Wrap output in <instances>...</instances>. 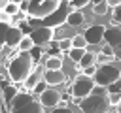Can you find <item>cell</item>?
<instances>
[{"instance_id":"36","label":"cell","mask_w":121,"mask_h":113,"mask_svg":"<svg viewBox=\"0 0 121 113\" xmlns=\"http://www.w3.org/2000/svg\"><path fill=\"white\" fill-rule=\"evenodd\" d=\"M119 81H121V79H119Z\"/></svg>"},{"instance_id":"19","label":"cell","mask_w":121,"mask_h":113,"mask_svg":"<svg viewBox=\"0 0 121 113\" xmlns=\"http://www.w3.org/2000/svg\"><path fill=\"white\" fill-rule=\"evenodd\" d=\"M45 70H62V56H49L45 60Z\"/></svg>"},{"instance_id":"13","label":"cell","mask_w":121,"mask_h":113,"mask_svg":"<svg viewBox=\"0 0 121 113\" xmlns=\"http://www.w3.org/2000/svg\"><path fill=\"white\" fill-rule=\"evenodd\" d=\"M43 81H45L49 87H55V85H62V83L66 81V75L62 73V70H45Z\"/></svg>"},{"instance_id":"6","label":"cell","mask_w":121,"mask_h":113,"mask_svg":"<svg viewBox=\"0 0 121 113\" xmlns=\"http://www.w3.org/2000/svg\"><path fill=\"white\" fill-rule=\"evenodd\" d=\"M95 79L93 77H89V75H83V73H79V75H76L74 77V81H72V85H70V94L74 96V100H83V98H87L93 90H95Z\"/></svg>"},{"instance_id":"7","label":"cell","mask_w":121,"mask_h":113,"mask_svg":"<svg viewBox=\"0 0 121 113\" xmlns=\"http://www.w3.org/2000/svg\"><path fill=\"white\" fill-rule=\"evenodd\" d=\"M28 36L32 38V41H34V45H36V47L45 49V47H47V43H51V41H53V38H55V30H53V28L40 26V28H34Z\"/></svg>"},{"instance_id":"12","label":"cell","mask_w":121,"mask_h":113,"mask_svg":"<svg viewBox=\"0 0 121 113\" xmlns=\"http://www.w3.org/2000/svg\"><path fill=\"white\" fill-rule=\"evenodd\" d=\"M40 104H42L43 107L55 109V107H59V104H60V94H59L57 90H53V89H47V90H43V92L40 94Z\"/></svg>"},{"instance_id":"28","label":"cell","mask_w":121,"mask_h":113,"mask_svg":"<svg viewBox=\"0 0 121 113\" xmlns=\"http://www.w3.org/2000/svg\"><path fill=\"white\" fill-rule=\"evenodd\" d=\"M110 102L112 105H121V92H110Z\"/></svg>"},{"instance_id":"9","label":"cell","mask_w":121,"mask_h":113,"mask_svg":"<svg viewBox=\"0 0 121 113\" xmlns=\"http://www.w3.org/2000/svg\"><path fill=\"white\" fill-rule=\"evenodd\" d=\"M104 41L108 45L113 47V53H115V58L121 60V28L117 26H110L106 30V36H104Z\"/></svg>"},{"instance_id":"32","label":"cell","mask_w":121,"mask_h":113,"mask_svg":"<svg viewBox=\"0 0 121 113\" xmlns=\"http://www.w3.org/2000/svg\"><path fill=\"white\" fill-rule=\"evenodd\" d=\"M0 21H2V24H9V23H13V17H9L4 11H0Z\"/></svg>"},{"instance_id":"24","label":"cell","mask_w":121,"mask_h":113,"mask_svg":"<svg viewBox=\"0 0 121 113\" xmlns=\"http://www.w3.org/2000/svg\"><path fill=\"white\" fill-rule=\"evenodd\" d=\"M113 60H115V56H108V55H104L102 51L96 53V64H100V66H104V64H112Z\"/></svg>"},{"instance_id":"1","label":"cell","mask_w":121,"mask_h":113,"mask_svg":"<svg viewBox=\"0 0 121 113\" xmlns=\"http://www.w3.org/2000/svg\"><path fill=\"white\" fill-rule=\"evenodd\" d=\"M38 62L32 58L30 53H21V51H15L11 56H9V62H8V73H9V79L13 85L17 83H25L30 73L36 70Z\"/></svg>"},{"instance_id":"4","label":"cell","mask_w":121,"mask_h":113,"mask_svg":"<svg viewBox=\"0 0 121 113\" xmlns=\"http://www.w3.org/2000/svg\"><path fill=\"white\" fill-rule=\"evenodd\" d=\"M8 107L9 113H43V105L40 100H34L30 92H19Z\"/></svg>"},{"instance_id":"18","label":"cell","mask_w":121,"mask_h":113,"mask_svg":"<svg viewBox=\"0 0 121 113\" xmlns=\"http://www.w3.org/2000/svg\"><path fill=\"white\" fill-rule=\"evenodd\" d=\"M110 11V6H108V2L106 0H102V2H95L93 4V15H106Z\"/></svg>"},{"instance_id":"25","label":"cell","mask_w":121,"mask_h":113,"mask_svg":"<svg viewBox=\"0 0 121 113\" xmlns=\"http://www.w3.org/2000/svg\"><path fill=\"white\" fill-rule=\"evenodd\" d=\"M119 24H121V6L112 11V26H117L119 28Z\"/></svg>"},{"instance_id":"11","label":"cell","mask_w":121,"mask_h":113,"mask_svg":"<svg viewBox=\"0 0 121 113\" xmlns=\"http://www.w3.org/2000/svg\"><path fill=\"white\" fill-rule=\"evenodd\" d=\"M43 75H45V68H43L42 64H38V66H36V70L30 73V77L23 83L25 92H30V94H32V92H34V89L42 83V77H43Z\"/></svg>"},{"instance_id":"5","label":"cell","mask_w":121,"mask_h":113,"mask_svg":"<svg viewBox=\"0 0 121 113\" xmlns=\"http://www.w3.org/2000/svg\"><path fill=\"white\" fill-rule=\"evenodd\" d=\"M93 79H95L96 87L110 89L112 85H115L121 79V70L115 68L113 64H104V66H98V70H96V73H95Z\"/></svg>"},{"instance_id":"8","label":"cell","mask_w":121,"mask_h":113,"mask_svg":"<svg viewBox=\"0 0 121 113\" xmlns=\"http://www.w3.org/2000/svg\"><path fill=\"white\" fill-rule=\"evenodd\" d=\"M25 38V34H23V30L19 28V26H8V24H4V45L6 47H19V43H21V40Z\"/></svg>"},{"instance_id":"33","label":"cell","mask_w":121,"mask_h":113,"mask_svg":"<svg viewBox=\"0 0 121 113\" xmlns=\"http://www.w3.org/2000/svg\"><path fill=\"white\" fill-rule=\"evenodd\" d=\"M45 85H47V83H40V85H38V87L34 89V92H38V94H42L43 90H47V87H45Z\"/></svg>"},{"instance_id":"16","label":"cell","mask_w":121,"mask_h":113,"mask_svg":"<svg viewBox=\"0 0 121 113\" xmlns=\"http://www.w3.org/2000/svg\"><path fill=\"white\" fill-rule=\"evenodd\" d=\"M83 23H85V15H83L81 11H70L66 24H70V26H79V24H83Z\"/></svg>"},{"instance_id":"30","label":"cell","mask_w":121,"mask_h":113,"mask_svg":"<svg viewBox=\"0 0 121 113\" xmlns=\"http://www.w3.org/2000/svg\"><path fill=\"white\" fill-rule=\"evenodd\" d=\"M100 51H102L104 55H108V56H115V53H113V47H112V45H108V43H104Z\"/></svg>"},{"instance_id":"34","label":"cell","mask_w":121,"mask_h":113,"mask_svg":"<svg viewBox=\"0 0 121 113\" xmlns=\"http://www.w3.org/2000/svg\"><path fill=\"white\" fill-rule=\"evenodd\" d=\"M106 2H108V6H110V8H113V9L121 6V0H106Z\"/></svg>"},{"instance_id":"27","label":"cell","mask_w":121,"mask_h":113,"mask_svg":"<svg viewBox=\"0 0 121 113\" xmlns=\"http://www.w3.org/2000/svg\"><path fill=\"white\" fill-rule=\"evenodd\" d=\"M59 47H60V51H70V49H72V38H62V40H59Z\"/></svg>"},{"instance_id":"31","label":"cell","mask_w":121,"mask_h":113,"mask_svg":"<svg viewBox=\"0 0 121 113\" xmlns=\"http://www.w3.org/2000/svg\"><path fill=\"white\" fill-rule=\"evenodd\" d=\"M96 70H98V66L95 64V66H91V68H85V70H83L81 73H83V75H89V77H95V73H96Z\"/></svg>"},{"instance_id":"20","label":"cell","mask_w":121,"mask_h":113,"mask_svg":"<svg viewBox=\"0 0 121 113\" xmlns=\"http://www.w3.org/2000/svg\"><path fill=\"white\" fill-rule=\"evenodd\" d=\"M4 13H8L9 17H15V15H19L21 13V4L19 2H8V6L2 9Z\"/></svg>"},{"instance_id":"10","label":"cell","mask_w":121,"mask_h":113,"mask_svg":"<svg viewBox=\"0 0 121 113\" xmlns=\"http://www.w3.org/2000/svg\"><path fill=\"white\" fill-rule=\"evenodd\" d=\"M106 26L104 24H91V26H87V30H85V40H87V43L89 45H98V43H102L104 41V36H106Z\"/></svg>"},{"instance_id":"21","label":"cell","mask_w":121,"mask_h":113,"mask_svg":"<svg viewBox=\"0 0 121 113\" xmlns=\"http://www.w3.org/2000/svg\"><path fill=\"white\" fill-rule=\"evenodd\" d=\"M45 53H47V56H62V51H60V47H59V41H51V43H47V47H45Z\"/></svg>"},{"instance_id":"22","label":"cell","mask_w":121,"mask_h":113,"mask_svg":"<svg viewBox=\"0 0 121 113\" xmlns=\"http://www.w3.org/2000/svg\"><path fill=\"white\" fill-rule=\"evenodd\" d=\"M85 53H87V49H70V51H68V56L74 60V64H79Z\"/></svg>"},{"instance_id":"14","label":"cell","mask_w":121,"mask_h":113,"mask_svg":"<svg viewBox=\"0 0 121 113\" xmlns=\"http://www.w3.org/2000/svg\"><path fill=\"white\" fill-rule=\"evenodd\" d=\"M95 64H96V55H95V53H91V51H87V53L83 55L81 62L76 66V70H78V72H83L85 68H91V66H95Z\"/></svg>"},{"instance_id":"15","label":"cell","mask_w":121,"mask_h":113,"mask_svg":"<svg viewBox=\"0 0 121 113\" xmlns=\"http://www.w3.org/2000/svg\"><path fill=\"white\" fill-rule=\"evenodd\" d=\"M17 90H19V89H17L15 85H4V89H2V98H4V104H6V105H9V104L13 102V98L19 94Z\"/></svg>"},{"instance_id":"2","label":"cell","mask_w":121,"mask_h":113,"mask_svg":"<svg viewBox=\"0 0 121 113\" xmlns=\"http://www.w3.org/2000/svg\"><path fill=\"white\" fill-rule=\"evenodd\" d=\"M81 113H108V109L112 107L110 102V92L102 87H95V90L78 102Z\"/></svg>"},{"instance_id":"3","label":"cell","mask_w":121,"mask_h":113,"mask_svg":"<svg viewBox=\"0 0 121 113\" xmlns=\"http://www.w3.org/2000/svg\"><path fill=\"white\" fill-rule=\"evenodd\" d=\"M60 0H32L28 2V19L32 21H43L51 17L57 9H60Z\"/></svg>"},{"instance_id":"29","label":"cell","mask_w":121,"mask_h":113,"mask_svg":"<svg viewBox=\"0 0 121 113\" xmlns=\"http://www.w3.org/2000/svg\"><path fill=\"white\" fill-rule=\"evenodd\" d=\"M51 113H74L70 107H68V104H64V102H60V105L59 107H55Z\"/></svg>"},{"instance_id":"17","label":"cell","mask_w":121,"mask_h":113,"mask_svg":"<svg viewBox=\"0 0 121 113\" xmlns=\"http://www.w3.org/2000/svg\"><path fill=\"white\" fill-rule=\"evenodd\" d=\"M36 45H34V41H32V38L28 36V34H25V38L21 40V43H19V47H17V51H21V53H30L32 49H34Z\"/></svg>"},{"instance_id":"23","label":"cell","mask_w":121,"mask_h":113,"mask_svg":"<svg viewBox=\"0 0 121 113\" xmlns=\"http://www.w3.org/2000/svg\"><path fill=\"white\" fill-rule=\"evenodd\" d=\"M87 40L85 36H74L72 38V49H87Z\"/></svg>"},{"instance_id":"35","label":"cell","mask_w":121,"mask_h":113,"mask_svg":"<svg viewBox=\"0 0 121 113\" xmlns=\"http://www.w3.org/2000/svg\"><path fill=\"white\" fill-rule=\"evenodd\" d=\"M117 113H121V111H117Z\"/></svg>"},{"instance_id":"26","label":"cell","mask_w":121,"mask_h":113,"mask_svg":"<svg viewBox=\"0 0 121 113\" xmlns=\"http://www.w3.org/2000/svg\"><path fill=\"white\" fill-rule=\"evenodd\" d=\"M68 6H70V11H79V9H83L85 6H89V0H79V2H70Z\"/></svg>"}]
</instances>
